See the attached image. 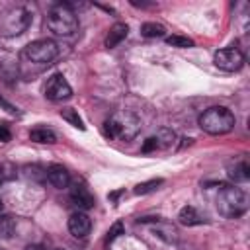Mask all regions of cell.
<instances>
[{
    "mask_svg": "<svg viewBox=\"0 0 250 250\" xmlns=\"http://www.w3.org/2000/svg\"><path fill=\"white\" fill-rule=\"evenodd\" d=\"M57 250H64V248H57Z\"/></svg>",
    "mask_w": 250,
    "mask_h": 250,
    "instance_id": "cell-30",
    "label": "cell"
},
{
    "mask_svg": "<svg viewBox=\"0 0 250 250\" xmlns=\"http://www.w3.org/2000/svg\"><path fill=\"white\" fill-rule=\"evenodd\" d=\"M166 43L172 45V47H178V49L193 47V41L189 37H184V35H170V37H166Z\"/></svg>",
    "mask_w": 250,
    "mask_h": 250,
    "instance_id": "cell-20",
    "label": "cell"
},
{
    "mask_svg": "<svg viewBox=\"0 0 250 250\" xmlns=\"http://www.w3.org/2000/svg\"><path fill=\"white\" fill-rule=\"evenodd\" d=\"M0 211H2V199H0Z\"/></svg>",
    "mask_w": 250,
    "mask_h": 250,
    "instance_id": "cell-29",
    "label": "cell"
},
{
    "mask_svg": "<svg viewBox=\"0 0 250 250\" xmlns=\"http://www.w3.org/2000/svg\"><path fill=\"white\" fill-rule=\"evenodd\" d=\"M217 209L227 219H236L246 213L248 209V197L246 193L236 186H221L217 195Z\"/></svg>",
    "mask_w": 250,
    "mask_h": 250,
    "instance_id": "cell-2",
    "label": "cell"
},
{
    "mask_svg": "<svg viewBox=\"0 0 250 250\" xmlns=\"http://www.w3.org/2000/svg\"><path fill=\"white\" fill-rule=\"evenodd\" d=\"M57 55H59V45L53 39H37V41H31L21 51V59L25 62H31V64H37V66L51 64L57 59Z\"/></svg>",
    "mask_w": 250,
    "mask_h": 250,
    "instance_id": "cell-5",
    "label": "cell"
},
{
    "mask_svg": "<svg viewBox=\"0 0 250 250\" xmlns=\"http://www.w3.org/2000/svg\"><path fill=\"white\" fill-rule=\"evenodd\" d=\"M47 27L57 35H72L78 29V18L70 4L59 2L47 14Z\"/></svg>",
    "mask_w": 250,
    "mask_h": 250,
    "instance_id": "cell-4",
    "label": "cell"
},
{
    "mask_svg": "<svg viewBox=\"0 0 250 250\" xmlns=\"http://www.w3.org/2000/svg\"><path fill=\"white\" fill-rule=\"evenodd\" d=\"M16 178V166L12 162H0V184Z\"/></svg>",
    "mask_w": 250,
    "mask_h": 250,
    "instance_id": "cell-23",
    "label": "cell"
},
{
    "mask_svg": "<svg viewBox=\"0 0 250 250\" xmlns=\"http://www.w3.org/2000/svg\"><path fill=\"white\" fill-rule=\"evenodd\" d=\"M121 232H123V223H119V221H117V223H115V225H113V227L107 230V236H105V244H109L111 240H115V238H117Z\"/></svg>",
    "mask_w": 250,
    "mask_h": 250,
    "instance_id": "cell-24",
    "label": "cell"
},
{
    "mask_svg": "<svg viewBox=\"0 0 250 250\" xmlns=\"http://www.w3.org/2000/svg\"><path fill=\"white\" fill-rule=\"evenodd\" d=\"M29 139H31L33 143H49V145L57 141L55 133H53L51 129H45V127H37V129H33V131L29 133Z\"/></svg>",
    "mask_w": 250,
    "mask_h": 250,
    "instance_id": "cell-16",
    "label": "cell"
},
{
    "mask_svg": "<svg viewBox=\"0 0 250 250\" xmlns=\"http://www.w3.org/2000/svg\"><path fill=\"white\" fill-rule=\"evenodd\" d=\"M215 64L221 68V70H227V72H234L238 68H242L244 64V55L238 47H225V49H219L215 53Z\"/></svg>",
    "mask_w": 250,
    "mask_h": 250,
    "instance_id": "cell-7",
    "label": "cell"
},
{
    "mask_svg": "<svg viewBox=\"0 0 250 250\" xmlns=\"http://www.w3.org/2000/svg\"><path fill=\"white\" fill-rule=\"evenodd\" d=\"M154 148H158V145H156V139L154 137H148L146 141H145V145H143V152H150V150H154Z\"/></svg>",
    "mask_w": 250,
    "mask_h": 250,
    "instance_id": "cell-25",
    "label": "cell"
},
{
    "mask_svg": "<svg viewBox=\"0 0 250 250\" xmlns=\"http://www.w3.org/2000/svg\"><path fill=\"white\" fill-rule=\"evenodd\" d=\"M29 25H31V12L25 10L23 6H18V8H12L4 16V20H2V33L14 37V35L23 33Z\"/></svg>",
    "mask_w": 250,
    "mask_h": 250,
    "instance_id": "cell-6",
    "label": "cell"
},
{
    "mask_svg": "<svg viewBox=\"0 0 250 250\" xmlns=\"http://www.w3.org/2000/svg\"><path fill=\"white\" fill-rule=\"evenodd\" d=\"M47 180L51 182V186H55V188H59V189H64V188H68V184H70V174L66 172L64 166L53 164V166L47 170Z\"/></svg>",
    "mask_w": 250,
    "mask_h": 250,
    "instance_id": "cell-11",
    "label": "cell"
},
{
    "mask_svg": "<svg viewBox=\"0 0 250 250\" xmlns=\"http://www.w3.org/2000/svg\"><path fill=\"white\" fill-rule=\"evenodd\" d=\"M25 250H45V248H43L41 244H29V246H27Z\"/></svg>",
    "mask_w": 250,
    "mask_h": 250,
    "instance_id": "cell-28",
    "label": "cell"
},
{
    "mask_svg": "<svg viewBox=\"0 0 250 250\" xmlns=\"http://www.w3.org/2000/svg\"><path fill=\"white\" fill-rule=\"evenodd\" d=\"M199 127L209 135H225L234 127V113L223 105L207 107L199 115Z\"/></svg>",
    "mask_w": 250,
    "mask_h": 250,
    "instance_id": "cell-3",
    "label": "cell"
},
{
    "mask_svg": "<svg viewBox=\"0 0 250 250\" xmlns=\"http://www.w3.org/2000/svg\"><path fill=\"white\" fill-rule=\"evenodd\" d=\"M12 139V133L6 125H0V143H8Z\"/></svg>",
    "mask_w": 250,
    "mask_h": 250,
    "instance_id": "cell-26",
    "label": "cell"
},
{
    "mask_svg": "<svg viewBox=\"0 0 250 250\" xmlns=\"http://www.w3.org/2000/svg\"><path fill=\"white\" fill-rule=\"evenodd\" d=\"M0 105H2V107H6V111H10V113H18V107H14L12 104H8L4 98H0Z\"/></svg>",
    "mask_w": 250,
    "mask_h": 250,
    "instance_id": "cell-27",
    "label": "cell"
},
{
    "mask_svg": "<svg viewBox=\"0 0 250 250\" xmlns=\"http://www.w3.org/2000/svg\"><path fill=\"white\" fill-rule=\"evenodd\" d=\"M158 186H162V180H160V178H158V180H148V182L139 184V186L135 188V193H137V195H145V193H150V191L158 189Z\"/></svg>",
    "mask_w": 250,
    "mask_h": 250,
    "instance_id": "cell-21",
    "label": "cell"
},
{
    "mask_svg": "<svg viewBox=\"0 0 250 250\" xmlns=\"http://www.w3.org/2000/svg\"><path fill=\"white\" fill-rule=\"evenodd\" d=\"M70 201L72 205H76L78 209H92L96 199L92 195V191L84 186V184H74L70 188Z\"/></svg>",
    "mask_w": 250,
    "mask_h": 250,
    "instance_id": "cell-10",
    "label": "cell"
},
{
    "mask_svg": "<svg viewBox=\"0 0 250 250\" xmlns=\"http://www.w3.org/2000/svg\"><path fill=\"white\" fill-rule=\"evenodd\" d=\"M61 117H62V119H66L70 125H74V127H78V129H86V127H84V123H82V119H80V115H78V111H76V109H72V107L62 109V111H61Z\"/></svg>",
    "mask_w": 250,
    "mask_h": 250,
    "instance_id": "cell-19",
    "label": "cell"
},
{
    "mask_svg": "<svg viewBox=\"0 0 250 250\" xmlns=\"http://www.w3.org/2000/svg\"><path fill=\"white\" fill-rule=\"evenodd\" d=\"M90 229H92V221L86 213L78 211V213H72L70 219H68V230L72 236L76 238H84L90 234Z\"/></svg>",
    "mask_w": 250,
    "mask_h": 250,
    "instance_id": "cell-9",
    "label": "cell"
},
{
    "mask_svg": "<svg viewBox=\"0 0 250 250\" xmlns=\"http://www.w3.org/2000/svg\"><path fill=\"white\" fill-rule=\"evenodd\" d=\"M139 129H141V121L129 109L113 113L104 123V135L107 139H125V141H129L139 133Z\"/></svg>",
    "mask_w": 250,
    "mask_h": 250,
    "instance_id": "cell-1",
    "label": "cell"
},
{
    "mask_svg": "<svg viewBox=\"0 0 250 250\" xmlns=\"http://www.w3.org/2000/svg\"><path fill=\"white\" fill-rule=\"evenodd\" d=\"M229 176H230V180L236 182V184L246 182V180L250 178V164H248L246 160L236 162L232 168H229Z\"/></svg>",
    "mask_w": 250,
    "mask_h": 250,
    "instance_id": "cell-14",
    "label": "cell"
},
{
    "mask_svg": "<svg viewBox=\"0 0 250 250\" xmlns=\"http://www.w3.org/2000/svg\"><path fill=\"white\" fill-rule=\"evenodd\" d=\"M127 33H129L127 23H123V21L113 23V25H111V29H109V33H107V37H105V47H107V49L117 47V45L127 37Z\"/></svg>",
    "mask_w": 250,
    "mask_h": 250,
    "instance_id": "cell-12",
    "label": "cell"
},
{
    "mask_svg": "<svg viewBox=\"0 0 250 250\" xmlns=\"http://www.w3.org/2000/svg\"><path fill=\"white\" fill-rule=\"evenodd\" d=\"M156 145H158V148H168V146H172V143H174V139H176V135H174V131H170V129H160L158 133H156Z\"/></svg>",
    "mask_w": 250,
    "mask_h": 250,
    "instance_id": "cell-18",
    "label": "cell"
},
{
    "mask_svg": "<svg viewBox=\"0 0 250 250\" xmlns=\"http://www.w3.org/2000/svg\"><path fill=\"white\" fill-rule=\"evenodd\" d=\"M45 96L51 102H62L72 96V88L62 74H53L45 84Z\"/></svg>",
    "mask_w": 250,
    "mask_h": 250,
    "instance_id": "cell-8",
    "label": "cell"
},
{
    "mask_svg": "<svg viewBox=\"0 0 250 250\" xmlns=\"http://www.w3.org/2000/svg\"><path fill=\"white\" fill-rule=\"evenodd\" d=\"M16 230V221L10 215H0V238H10Z\"/></svg>",
    "mask_w": 250,
    "mask_h": 250,
    "instance_id": "cell-17",
    "label": "cell"
},
{
    "mask_svg": "<svg viewBox=\"0 0 250 250\" xmlns=\"http://www.w3.org/2000/svg\"><path fill=\"white\" fill-rule=\"evenodd\" d=\"M25 176L29 178V180H33V182H45L47 180V170H43V168H39V166H27L25 168Z\"/></svg>",
    "mask_w": 250,
    "mask_h": 250,
    "instance_id": "cell-22",
    "label": "cell"
},
{
    "mask_svg": "<svg viewBox=\"0 0 250 250\" xmlns=\"http://www.w3.org/2000/svg\"><path fill=\"white\" fill-rule=\"evenodd\" d=\"M141 35L143 37H148V39H152V37H164L166 35V27L162 23H156V21H146V23L141 25Z\"/></svg>",
    "mask_w": 250,
    "mask_h": 250,
    "instance_id": "cell-15",
    "label": "cell"
},
{
    "mask_svg": "<svg viewBox=\"0 0 250 250\" xmlns=\"http://www.w3.org/2000/svg\"><path fill=\"white\" fill-rule=\"evenodd\" d=\"M178 219H180V223L186 225V227H193V225H201V223H205V217H203L195 207H191V205L182 207Z\"/></svg>",
    "mask_w": 250,
    "mask_h": 250,
    "instance_id": "cell-13",
    "label": "cell"
}]
</instances>
